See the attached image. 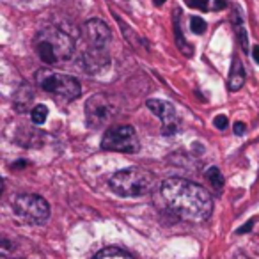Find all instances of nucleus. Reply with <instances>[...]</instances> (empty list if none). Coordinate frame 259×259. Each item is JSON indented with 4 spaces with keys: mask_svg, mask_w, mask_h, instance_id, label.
Masks as SVG:
<instances>
[{
    "mask_svg": "<svg viewBox=\"0 0 259 259\" xmlns=\"http://www.w3.org/2000/svg\"><path fill=\"white\" fill-rule=\"evenodd\" d=\"M254 222H255V219H252L250 222H247V224H245V227H241V229L238 231V233H240V234H241V233H247V231L250 229V227H252V224H254Z\"/></svg>",
    "mask_w": 259,
    "mask_h": 259,
    "instance_id": "22",
    "label": "nucleus"
},
{
    "mask_svg": "<svg viewBox=\"0 0 259 259\" xmlns=\"http://www.w3.org/2000/svg\"><path fill=\"white\" fill-rule=\"evenodd\" d=\"M156 6H162V4H165V0H153Z\"/></svg>",
    "mask_w": 259,
    "mask_h": 259,
    "instance_id": "23",
    "label": "nucleus"
},
{
    "mask_svg": "<svg viewBox=\"0 0 259 259\" xmlns=\"http://www.w3.org/2000/svg\"><path fill=\"white\" fill-rule=\"evenodd\" d=\"M34 50L45 64H62L73 57L75 41L61 27H43L34 37Z\"/></svg>",
    "mask_w": 259,
    "mask_h": 259,
    "instance_id": "2",
    "label": "nucleus"
},
{
    "mask_svg": "<svg viewBox=\"0 0 259 259\" xmlns=\"http://www.w3.org/2000/svg\"><path fill=\"white\" fill-rule=\"evenodd\" d=\"M83 36L87 39V45L91 48H100V50H108L112 41L110 27L100 18H93L85 22L83 25Z\"/></svg>",
    "mask_w": 259,
    "mask_h": 259,
    "instance_id": "9",
    "label": "nucleus"
},
{
    "mask_svg": "<svg viewBox=\"0 0 259 259\" xmlns=\"http://www.w3.org/2000/svg\"><path fill=\"white\" fill-rule=\"evenodd\" d=\"M34 78H36L39 89H43L48 94H54V96H61L64 100H76L82 94L80 82L71 75L52 71V69H39Z\"/></svg>",
    "mask_w": 259,
    "mask_h": 259,
    "instance_id": "4",
    "label": "nucleus"
},
{
    "mask_svg": "<svg viewBox=\"0 0 259 259\" xmlns=\"http://www.w3.org/2000/svg\"><path fill=\"white\" fill-rule=\"evenodd\" d=\"M252 59H254L255 64H259V47L252 48Z\"/></svg>",
    "mask_w": 259,
    "mask_h": 259,
    "instance_id": "21",
    "label": "nucleus"
},
{
    "mask_svg": "<svg viewBox=\"0 0 259 259\" xmlns=\"http://www.w3.org/2000/svg\"><path fill=\"white\" fill-rule=\"evenodd\" d=\"M227 6V0H215V2H213V9H215V11H220V9H224Z\"/></svg>",
    "mask_w": 259,
    "mask_h": 259,
    "instance_id": "20",
    "label": "nucleus"
},
{
    "mask_svg": "<svg viewBox=\"0 0 259 259\" xmlns=\"http://www.w3.org/2000/svg\"><path fill=\"white\" fill-rule=\"evenodd\" d=\"M148 108L155 115L162 119V134L174 135L180 128V115L176 112V107L169 101L163 100H148Z\"/></svg>",
    "mask_w": 259,
    "mask_h": 259,
    "instance_id": "8",
    "label": "nucleus"
},
{
    "mask_svg": "<svg viewBox=\"0 0 259 259\" xmlns=\"http://www.w3.org/2000/svg\"><path fill=\"white\" fill-rule=\"evenodd\" d=\"M213 124H215L219 130H226L227 124H229V121H227V115H224V114L217 115V117L213 119Z\"/></svg>",
    "mask_w": 259,
    "mask_h": 259,
    "instance_id": "18",
    "label": "nucleus"
},
{
    "mask_svg": "<svg viewBox=\"0 0 259 259\" xmlns=\"http://www.w3.org/2000/svg\"><path fill=\"white\" fill-rule=\"evenodd\" d=\"M94 259H134V257L119 247H107L98 252V254L94 255Z\"/></svg>",
    "mask_w": 259,
    "mask_h": 259,
    "instance_id": "13",
    "label": "nucleus"
},
{
    "mask_svg": "<svg viewBox=\"0 0 259 259\" xmlns=\"http://www.w3.org/2000/svg\"><path fill=\"white\" fill-rule=\"evenodd\" d=\"M245 83V71H243V64H241L240 57L234 55L233 57V64H231V73H229V80H227V89L231 93H236L243 87Z\"/></svg>",
    "mask_w": 259,
    "mask_h": 259,
    "instance_id": "11",
    "label": "nucleus"
},
{
    "mask_svg": "<svg viewBox=\"0 0 259 259\" xmlns=\"http://www.w3.org/2000/svg\"><path fill=\"white\" fill-rule=\"evenodd\" d=\"M206 180L209 181V183L213 185V187L217 188V190H222V187H224V176H222V172H220V169L219 167H209L208 170H206Z\"/></svg>",
    "mask_w": 259,
    "mask_h": 259,
    "instance_id": "14",
    "label": "nucleus"
},
{
    "mask_svg": "<svg viewBox=\"0 0 259 259\" xmlns=\"http://www.w3.org/2000/svg\"><path fill=\"white\" fill-rule=\"evenodd\" d=\"M108 183L112 190L121 197H141V195H148L155 188L156 178L153 172L141 167H128V169L117 170Z\"/></svg>",
    "mask_w": 259,
    "mask_h": 259,
    "instance_id": "3",
    "label": "nucleus"
},
{
    "mask_svg": "<svg viewBox=\"0 0 259 259\" xmlns=\"http://www.w3.org/2000/svg\"><path fill=\"white\" fill-rule=\"evenodd\" d=\"M34 100V93L29 85H22L18 91H16V98H15V107L18 108L20 112H25L29 108V105L32 103Z\"/></svg>",
    "mask_w": 259,
    "mask_h": 259,
    "instance_id": "12",
    "label": "nucleus"
},
{
    "mask_svg": "<svg viewBox=\"0 0 259 259\" xmlns=\"http://www.w3.org/2000/svg\"><path fill=\"white\" fill-rule=\"evenodd\" d=\"M101 149L117 153H137L141 149V142H139L137 132L134 126H110L101 139Z\"/></svg>",
    "mask_w": 259,
    "mask_h": 259,
    "instance_id": "6",
    "label": "nucleus"
},
{
    "mask_svg": "<svg viewBox=\"0 0 259 259\" xmlns=\"http://www.w3.org/2000/svg\"><path fill=\"white\" fill-rule=\"evenodd\" d=\"M167 208L187 222H204L213 211L211 194L204 187L183 178H169L160 188Z\"/></svg>",
    "mask_w": 259,
    "mask_h": 259,
    "instance_id": "1",
    "label": "nucleus"
},
{
    "mask_svg": "<svg viewBox=\"0 0 259 259\" xmlns=\"http://www.w3.org/2000/svg\"><path fill=\"white\" fill-rule=\"evenodd\" d=\"M13 211L22 222L30 226H41L50 217V206L47 199L36 194H22L13 201Z\"/></svg>",
    "mask_w": 259,
    "mask_h": 259,
    "instance_id": "5",
    "label": "nucleus"
},
{
    "mask_svg": "<svg viewBox=\"0 0 259 259\" xmlns=\"http://www.w3.org/2000/svg\"><path fill=\"white\" fill-rule=\"evenodd\" d=\"M245 132H247V124H245V122L238 121L236 124H234V134H236V135H243Z\"/></svg>",
    "mask_w": 259,
    "mask_h": 259,
    "instance_id": "19",
    "label": "nucleus"
},
{
    "mask_svg": "<svg viewBox=\"0 0 259 259\" xmlns=\"http://www.w3.org/2000/svg\"><path fill=\"white\" fill-rule=\"evenodd\" d=\"M110 64V55L108 50H100V48H87L80 54V66L87 75H98Z\"/></svg>",
    "mask_w": 259,
    "mask_h": 259,
    "instance_id": "10",
    "label": "nucleus"
},
{
    "mask_svg": "<svg viewBox=\"0 0 259 259\" xmlns=\"http://www.w3.org/2000/svg\"><path fill=\"white\" fill-rule=\"evenodd\" d=\"M30 119L34 124H45V121L48 119V108L45 105H36L30 110Z\"/></svg>",
    "mask_w": 259,
    "mask_h": 259,
    "instance_id": "15",
    "label": "nucleus"
},
{
    "mask_svg": "<svg viewBox=\"0 0 259 259\" xmlns=\"http://www.w3.org/2000/svg\"><path fill=\"white\" fill-rule=\"evenodd\" d=\"M206 22L202 18H199V16H192L190 18V29L194 34H204L206 32Z\"/></svg>",
    "mask_w": 259,
    "mask_h": 259,
    "instance_id": "16",
    "label": "nucleus"
},
{
    "mask_svg": "<svg viewBox=\"0 0 259 259\" xmlns=\"http://www.w3.org/2000/svg\"><path fill=\"white\" fill-rule=\"evenodd\" d=\"M115 101L112 100V96L105 93L93 94L89 100L85 101V122L91 128H100L110 122V119L115 114Z\"/></svg>",
    "mask_w": 259,
    "mask_h": 259,
    "instance_id": "7",
    "label": "nucleus"
},
{
    "mask_svg": "<svg viewBox=\"0 0 259 259\" xmlns=\"http://www.w3.org/2000/svg\"><path fill=\"white\" fill-rule=\"evenodd\" d=\"M185 4L199 11H208V0H185Z\"/></svg>",
    "mask_w": 259,
    "mask_h": 259,
    "instance_id": "17",
    "label": "nucleus"
}]
</instances>
